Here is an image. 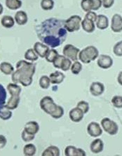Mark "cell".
Returning a JSON list of instances; mask_svg holds the SVG:
<instances>
[{"mask_svg":"<svg viewBox=\"0 0 122 156\" xmlns=\"http://www.w3.org/2000/svg\"><path fill=\"white\" fill-rule=\"evenodd\" d=\"M65 20L56 18H48L41 22L36 28L38 38L51 48L61 45L67 38Z\"/></svg>","mask_w":122,"mask_h":156,"instance_id":"cell-1","label":"cell"},{"mask_svg":"<svg viewBox=\"0 0 122 156\" xmlns=\"http://www.w3.org/2000/svg\"><path fill=\"white\" fill-rule=\"evenodd\" d=\"M35 71V63L20 60L16 63V70L12 73L11 80L14 83H20L23 87L30 86Z\"/></svg>","mask_w":122,"mask_h":156,"instance_id":"cell-2","label":"cell"},{"mask_svg":"<svg viewBox=\"0 0 122 156\" xmlns=\"http://www.w3.org/2000/svg\"><path fill=\"white\" fill-rule=\"evenodd\" d=\"M40 107L43 111L50 115L53 118L58 120L61 118L64 115V109L61 105H57L51 96H47L40 101Z\"/></svg>","mask_w":122,"mask_h":156,"instance_id":"cell-3","label":"cell"},{"mask_svg":"<svg viewBox=\"0 0 122 156\" xmlns=\"http://www.w3.org/2000/svg\"><path fill=\"white\" fill-rule=\"evenodd\" d=\"M99 56V51L97 48L94 46H88L79 53L78 58L82 63L88 64L91 61H95Z\"/></svg>","mask_w":122,"mask_h":156,"instance_id":"cell-4","label":"cell"},{"mask_svg":"<svg viewBox=\"0 0 122 156\" xmlns=\"http://www.w3.org/2000/svg\"><path fill=\"white\" fill-rule=\"evenodd\" d=\"M82 19L78 15H73L65 21V27L69 33H74L80 30L82 26Z\"/></svg>","mask_w":122,"mask_h":156,"instance_id":"cell-5","label":"cell"},{"mask_svg":"<svg viewBox=\"0 0 122 156\" xmlns=\"http://www.w3.org/2000/svg\"><path fill=\"white\" fill-rule=\"evenodd\" d=\"M101 126L105 132L112 136L116 135L118 133V125L114 121L110 120L109 118H105L101 120Z\"/></svg>","mask_w":122,"mask_h":156,"instance_id":"cell-6","label":"cell"},{"mask_svg":"<svg viewBox=\"0 0 122 156\" xmlns=\"http://www.w3.org/2000/svg\"><path fill=\"white\" fill-rule=\"evenodd\" d=\"M79 51L80 49L79 48L76 47L75 46L70 44L65 45L63 49V54L64 56L67 58H70L72 61H76L78 60V56H79Z\"/></svg>","mask_w":122,"mask_h":156,"instance_id":"cell-7","label":"cell"},{"mask_svg":"<svg viewBox=\"0 0 122 156\" xmlns=\"http://www.w3.org/2000/svg\"><path fill=\"white\" fill-rule=\"evenodd\" d=\"M97 64L98 67L102 69H109L113 65V59L108 55L102 54L98 56Z\"/></svg>","mask_w":122,"mask_h":156,"instance_id":"cell-8","label":"cell"},{"mask_svg":"<svg viewBox=\"0 0 122 156\" xmlns=\"http://www.w3.org/2000/svg\"><path fill=\"white\" fill-rule=\"evenodd\" d=\"M87 133L92 137H98L103 134L100 125L96 122H91L87 126Z\"/></svg>","mask_w":122,"mask_h":156,"instance_id":"cell-9","label":"cell"},{"mask_svg":"<svg viewBox=\"0 0 122 156\" xmlns=\"http://www.w3.org/2000/svg\"><path fill=\"white\" fill-rule=\"evenodd\" d=\"M33 49L34 51L36 52V54L38 55L40 58H45L47 56L48 51H49L50 48L49 46H47L43 42H37L34 44Z\"/></svg>","mask_w":122,"mask_h":156,"instance_id":"cell-10","label":"cell"},{"mask_svg":"<svg viewBox=\"0 0 122 156\" xmlns=\"http://www.w3.org/2000/svg\"><path fill=\"white\" fill-rule=\"evenodd\" d=\"M111 30L114 33H121L122 32V16L120 14L116 13L112 18Z\"/></svg>","mask_w":122,"mask_h":156,"instance_id":"cell-11","label":"cell"},{"mask_svg":"<svg viewBox=\"0 0 122 156\" xmlns=\"http://www.w3.org/2000/svg\"><path fill=\"white\" fill-rule=\"evenodd\" d=\"M105 91V86L100 82H94L90 86V92L94 96L102 95Z\"/></svg>","mask_w":122,"mask_h":156,"instance_id":"cell-12","label":"cell"},{"mask_svg":"<svg viewBox=\"0 0 122 156\" xmlns=\"http://www.w3.org/2000/svg\"><path fill=\"white\" fill-rule=\"evenodd\" d=\"M84 113L81 109L78 107H75L72 108L69 113L70 119L74 122H79L84 118Z\"/></svg>","mask_w":122,"mask_h":156,"instance_id":"cell-13","label":"cell"},{"mask_svg":"<svg viewBox=\"0 0 122 156\" xmlns=\"http://www.w3.org/2000/svg\"><path fill=\"white\" fill-rule=\"evenodd\" d=\"M86 152L82 148H76L74 146H68L65 149V156H85Z\"/></svg>","mask_w":122,"mask_h":156,"instance_id":"cell-14","label":"cell"},{"mask_svg":"<svg viewBox=\"0 0 122 156\" xmlns=\"http://www.w3.org/2000/svg\"><path fill=\"white\" fill-rule=\"evenodd\" d=\"M104 148V143L100 139H96L91 142L90 145V149L93 153L98 154L103 151Z\"/></svg>","mask_w":122,"mask_h":156,"instance_id":"cell-15","label":"cell"},{"mask_svg":"<svg viewBox=\"0 0 122 156\" xmlns=\"http://www.w3.org/2000/svg\"><path fill=\"white\" fill-rule=\"evenodd\" d=\"M96 26L98 29L103 30L107 29L109 26V19L105 15L100 14L98 15L97 20L96 21Z\"/></svg>","mask_w":122,"mask_h":156,"instance_id":"cell-16","label":"cell"},{"mask_svg":"<svg viewBox=\"0 0 122 156\" xmlns=\"http://www.w3.org/2000/svg\"><path fill=\"white\" fill-rule=\"evenodd\" d=\"M49 78L51 84H59L63 82L64 79H65V75L61 71L56 70V72L51 73Z\"/></svg>","mask_w":122,"mask_h":156,"instance_id":"cell-17","label":"cell"},{"mask_svg":"<svg viewBox=\"0 0 122 156\" xmlns=\"http://www.w3.org/2000/svg\"><path fill=\"white\" fill-rule=\"evenodd\" d=\"M82 27L83 30L88 33H93L96 30L95 22H93V20H89L86 18H84V20H82Z\"/></svg>","mask_w":122,"mask_h":156,"instance_id":"cell-18","label":"cell"},{"mask_svg":"<svg viewBox=\"0 0 122 156\" xmlns=\"http://www.w3.org/2000/svg\"><path fill=\"white\" fill-rule=\"evenodd\" d=\"M15 22L19 26H24L28 21L27 14L24 11H18L15 14Z\"/></svg>","mask_w":122,"mask_h":156,"instance_id":"cell-19","label":"cell"},{"mask_svg":"<svg viewBox=\"0 0 122 156\" xmlns=\"http://www.w3.org/2000/svg\"><path fill=\"white\" fill-rule=\"evenodd\" d=\"M24 129L30 134L35 135L40 131V125L35 121H30L25 124Z\"/></svg>","mask_w":122,"mask_h":156,"instance_id":"cell-20","label":"cell"},{"mask_svg":"<svg viewBox=\"0 0 122 156\" xmlns=\"http://www.w3.org/2000/svg\"><path fill=\"white\" fill-rule=\"evenodd\" d=\"M20 101V96H11V98H9L8 102L6 103L5 106L11 111L12 110L16 109L18 105H19Z\"/></svg>","mask_w":122,"mask_h":156,"instance_id":"cell-21","label":"cell"},{"mask_svg":"<svg viewBox=\"0 0 122 156\" xmlns=\"http://www.w3.org/2000/svg\"><path fill=\"white\" fill-rule=\"evenodd\" d=\"M61 155L60 149L56 146H50L43 151L42 156H59Z\"/></svg>","mask_w":122,"mask_h":156,"instance_id":"cell-22","label":"cell"},{"mask_svg":"<svg viewBox=\"0 0 122 156\" xmlns=\"http://www.w3.org/2000/svg\"><path fill=\"white\" fill-rule=\"evenodd\" d=\"M1 24L5 28H11L15 25V19L11 16H4L1 19Z\"/></svg>","mask_w":122,"mask_h":156,"instance_id":"cell-23","label":"cell"},{"mask_svg":"<svg viewBox=\"0 0 122 156\" xmlns=\"http://www.w3.org/2000/svg\"><path fill=\"white\" fill-rule=\"evenodd\" d=\"M0 70L2 73H4L6 75H12V73L14 72V68L11 63L8 62H2L0 64Z\"/></svg>","mask_w":122,"mask_h":156,"instance_id":"cell-24","label":"cell"},{"mask_svg":"<svg viewBox=\"0 0 122 156\" xmlns=\"http://www.w3.org/2000/svg\"><path fill=\"white\" fill-rule=\"evenodd\" d=\"M7 90L11 96H20V93H21L22 89L17 84L13 82V83H9L8 84Z\"/></svg>","mask_w":122,"mask_h":156,"instance_id":"cell-25","label":"cell"},{"mask_svg":"<svg viewBox=\"0 0 122 156\" xmlns=\"http://www.w3.org/2000/svg\"><path fill=\"white\" fill-rule=\"evenodd\" d=\"M6 6L10 10H17L22 6V2L20 0H6Z\"/></svg>","mask_w":122,"mask_h":156,"instance_id":"cell-26","label":"cell"},{"mask_svg":"<svg viewBox=\"0 0 122 156\" xmlns=\"http://www.w3.org/2000/svg\"><path fill=\"white\" fill-rule=\"evenodd\" d=\"M12 117V112L5 106L0 107V118L3 120H8Z\"/></svg>","mask_w":122,"mask_h":156,"instance_id":"cell-27","label":"cell"},{"mask_svg":"<svg viewBox=\"0 0 122 156\" xmlns=\"http://www.w3.org/2000/svg\"><path fill=\"white\" fill-rule=\"evenodd\" d=\"M25 58L27 61H30L31 62H34L38 60L39 56L36 54V52L34 51V49H27L25 53Z\"/></svg>","mask_w":122,"mask_h":156,"instance_id":"cell-28","label":"cell"},{"mask_svg":"<svg viewBox=\"0 0 122 156\" xmlns=\"http://www.w3.org/2000/svg\"><path fill=\"white\" fill-rule=\"evenodd\" d=\"M37 151L36 146L33 144H27L23 148V154L25 156H33Z\"/></svg>","mask_w":122,"mask_h":156,"instance_id":"cell-29","label":"cell"},{"mask_svg":"<svg viewBox=\"0 0 122 156\" xmlns=\"http://www.w3.org/2000/svg\"><path fill=\"white\" fill-rule=\"evenodd\" d=\"M39 84H40V86L41 89H49L51 84V80L49 77H48L47 75H43V76H41L40 79Z\"/></svg>","mask_w":122,"mask_h":156,"instance_id":"cell-30","label":"cell"},{"mask_svg":"<svg viewBox=\"0 0 122 156\" xmlns=\"http://www.w3.org/2000/svg\"><path fill=\"white\" fill-rule=\"evenodd\" d=\"M58 52L56 49H54V48H52L51 49H49V51H48L47 56H46L45 58L47 62L49 63H53L55 61V59L57 58V56H58Z\"/></svg>","mask_w":122,"mask_h":156,"instance_id":"cell-31","label":"cell"},{"mask_svg":"<svg viewBox=\"0 0 122 156\" xmlns=\"http://www.w3.org/2000/svg\"><path fill=\"white\" fill-rule=\"evenodd\" d=\"M54 0H41V7L44 11H49L54 8Z\"/></svg>","mask_w":122,"mask_h":156,"instance_id":"cell-32","label":"cell"},{"mask_svg":"<svg viewBox=\"0 0 122 156\" xmlns=\"http://www.w3.org/2000/svg\"><path fill=\"white\" fill-rule=\"evenodd\" d=\"M81 7L86 12H89L93 9V0H82Z\"/></svg>","mask_w":122,"mask_h":156,"instance_id":"cell-33","label":"cell"},{"mask_svg":"<svg viewBox=\"0 0 122 156\" xmlns=\"http://www.w3.org/2000/svg\"><path fill=\"white\" fill-rule=\"evenodd\" d=\"M70 70L74 75L79 74L80 72L82 70V64L80 62L76 61L75 63L72 64Z\"/></svg>","mask_w":122,"mask_h":156,"instance_id":"cell-34","label":"cell"},{"mask_svg":"<svg viewBox=\"0 0 122 156\" xmlns=\"http://www.w3.org/2000/svg\"><path fill=\"white\" fill-rule=\"evenodd\" d=\"M71 66H72V61L70 58L64 56L60 69H61L63 71H68L70 69Z\"/></svg>","mask_w":122,"mask_h":156,"instance_id":"cell-35","label":"cell"},{"mask_svg":"<svg viewBox=\"0 0 122 156\" xmlns=\"http://www.w3.org/2000/svg\"><path fill=\"white\" fill-rule=\"evenodd\" d=\"M6 96H7V94H6L5 88L2 84H0V107L5 105Z\"/></svg>","mask_w":122,"mask_h":156,"instance_id":"cell-36","label":"cell"},{"mask_svg":"<svg viewBox=\"0 0 122 156\" xmlns=\"http://www.w3.org/2000/svg\"><path fill=\"white\" fill-rule=\"evenodd\" d=\"M113 106L117 108H122V96H114L112 97L111 101Z\"/></svg>","mask_w":122,"mask_h":156,"instance_id":"cell-37","label":"cell"},{"mask_svg":"<svg viewBox=\"0 0 122 156\" xmlns=\"http://www.w3.org/2000/svg\"><path fill=\"white\" fill-rule=\"evenodd\" d=\"M77 107L79 108L84 112V114H86L89 111L90 107L88 102L85 101H80L79 102L77 103Z\"/></svg>","mask_w":122,"mask_h":156,"instance_id":"cell-38","label":"cell"},{"mask_svg":"<svg viewBox=\"0 0 122 156\" xmlns=\"http://www.w3.org/2000/svg\"><path fill=\"white\" fill-rule=\"evenodd\" d=\"M113 52L117 56H122V40L115 44L113 47Z\"/></svg>","mask_w":122,"mask_h":156,"instance_id":"cell-39","label":"cell"},{"mask_svg":"<svg viewBox=\"0 0 122 156\" xmlns=\"http://www.w3.org/2000/svg\"><path fill=\"white\" fill-rule=\"evenodd\" d=\"M21 137H22V139L25 142H29L34 139V138H35V135L30 134V133L26 132V131L24 129L22 132Z\"/></svg>","mask_w":122,"mask_h":156,"instance_id":"cell-40","label":"cell"},{"mask_svg":"<svg viewBox=\"0 0 122 156\" xmlns=\"http://www.w3.org/2000/svg\"><path fill=\"white\" fill-rule=\"evenodd\" d=\"M64 55H58L57 56V58L55 59V61L53 62V65L56 68H58V69H60L61 66V63L62 61H63V59L64 58Z\"/></svg>","mask_w":122,"mask_h":156,"instance_id":"cell-41","label":"cell"},{"mask_svg":"<svg viewBox=\"0 0 122 156\" xmlns=\"http://www.w3.org/2000/svg\"><path fill=\"white\" fill-rule=\"evenodd\" d=\"M98 15L96 14V13L94 12L93 11H90L89 12L86 13V14L85 15V18H88L89 20H93V22H96V20H97Z\"/></svg>","mask_w":122,"mask_h":156,"instance_id":"cell-42","label":"cell"},{"mask_svg":"<svg viewBox=\"0 0 122 156\" xmlns=\"http://www.w3.org/2000/svg\"><path fill=\"white\" fill-rule=\"evenodd\" d=\"M102 6V0H93V9H92V11H97Z\"/></svg>","mask_w":122,"mask_h":156,"instance_id":"cell-43","label":"cell"},{"mask_svg":"<svg viewBox=\"0 0 122 156\" xmlns=\"http://www.w3.org/2000/svg\"><path fill=\"white\" fill-rule=\"evenodd\" d=\"M114 0H102L103 6L105 9H110L113 6Z\"/></svg>","mask_w":122,"mask_h":156,"instance_id":"cell-44","label":"cell"},{"mask_svg":"<svg viewBox=\"0 0 122 156\" xmlns=\"http://www.w3.org/2000/svg\"><path fill=\"white\" fill-rule=\"evenodd\" d=\"M6 143H7V139H6V137L4 135L0 134V149L5 147Z\"/></svg>","mask_w":122,"mask_h":156,"instance_id":"cell-45","label":"cell"},{"mask_svg":"<svg viewBox=\"0 0 122 156\" xmlns=\"http://www.w3.org/2000/svg\"><path fill=\"white\" fill-rule=\"evenodd\" d=\"M117 82L121 86H122V71L119 73L118 77H117Z\"/></svg>","mask_w":122,"mask_h":156,"instance_id":"cell-46","label":"cell"},{"mask_svg":"<svg viewBox=\"0 0 122 156\" xmlns=\"http://www.w3.org/2000/svg\"><path fill=\"white\" fill-rule=\"evenodd\" d=\"M3 11H4V7L3 6H2V4L0 3V15L3 13Z\"/></svg>","mask_w":122,"mask_h":156,"instance_id":"cell-47","label":"cell"}]
</instances>
